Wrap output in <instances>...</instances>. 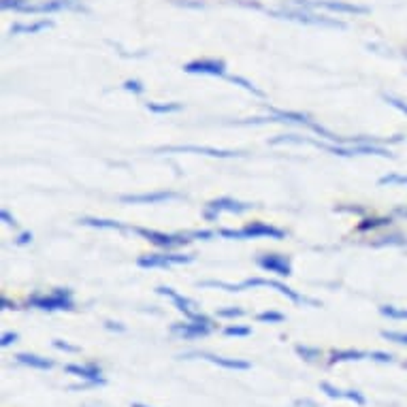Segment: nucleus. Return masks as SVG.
<instances>
[{
    "label": "nucleus",
    "mask_w": 407,
    "mask_h": 407,
    "mask_svg": "<svg viewBox=\"0 0 407 407\" xmlns=\"http://www.w3.org/2000/svg\"><path fill=\"white\" fill-rule=\"evenodd\" d=\"M28 307L41 309V311H71L75 309L73 290L69 288H56L49 294H32L28 296Z\"/></svg>",
    "instance_id": "1"
},
{
    "label": "nucleus",
    "mask_w": 407,
    "mask_h": 407,
    "mask_svg": "<svg viewBox=\"0 0 407 407\" xmlns=\"http://www.w3.org/2000/svg\"><path fill=\"white\" fill-rule=\"evenodd\" d=\"M220 237H224V239H263V237H267V239L281 241V239H286V233L281 228H275L271 224H265V222H250L241 231L222 228Z\"/></svg>",
    "instance_id": "2"
},
{
    "label": "nucleus",
    "mask_w": 407,
    "mask_h": 407,
    "mask_svg": "<svg viewBox=\"0 0 407 407\" xmlns=\"http://www.w3.org/2000/svg\"><path fill=\"white\" fill-rule=\"evenodd\" d=\"M271 15L275 17H281V19H290V21H301V24H311V26H328V28H339L343 30L346 24L339 21V19H331L326 15H316V13H309L301 6L296 9H281V11H271Z\"/></svg>",
    "instance_id": "3"
},
{
    "label": "nucleus",
    "mask_w": 407,
    "mask_h": 407,
    "mask_svg": "<svg viewBox=\"0 0 407 407\" xmlns=\"http://www.w3.org/2000/svg\"><path fill=\"white\" fill-rule=\"evenodd\" d=\"M292 4L301 9H324V11L343 13V15H367L371 11L365 4H352L343 0H292Z\"/></svg>",
    "instance_id": "4"
},
{
    "label": "nucleus",
    "mask_w": 407,
    "mask_h": 407,
    "mask_svg": "<svg viewBox=\"0 0 407 407\" xmlns=\"http://www.w3.org/2000/svg\"><path fill=\"white\" fill-rule=\"evenodd\" d=\"M241 286V290L243 288H258V286H267V288H273V290H277L279 294H283V296H288L292 303H296V305H309V307H320V301H316V298H307V296H303V294H298L296 290H292L290 286H286V283H281V281H275V279H263V277H250V279H246L243 283H239Z\"/></svg>",
    "instance_id": "5"
},
{
    "label": "nucleus",
    "mask_w": 407,
    "mask_h": 407,
    "mask_svg": "<svg viewBox=\"0 0 407 407\" xmlns=\"http://www.w3.org/2000/svg\"><path fill=\"white\" fill-rule=\"evenodd\" d=\"M192 261H194V256H190V254L164 252V254H145V256H139L136 265L141 269H169L173 265H188Z\"/></svg>",
    "instance_id": "6"
},
{
    "label": "nucleus",
    "mask_w": 407,
    "mask_h": 407,
    "mask_svg": "<svg viewBox=\"0 0 407 407\" xmlns=\"http://www.w3.org/2000/svg\"><path fill=\"white\" fill-rule=\"evenodd\" d=\"M252 207H254V205H250V203H241V201L222 196V199H216V201L207 203L203 216H205L207 222H218V218H220L222 211H228V213H243V211H248V209H252Z\"/></svg>",
    "instance_id": "7"
},
{
    "label": "nucleus",
    "mask_w": 407,
    "mask_h": 407,
    "mask_svg": "<svg viewBox=\"0 0 407 407\" xmlns=\"http://www.w3.org/2000/svg\"><path fill=\"white\" fill-rule=\"evenodd\" d=\"M133 233L141 235L143 239H147L149 243H154L156 248H162V250H175V248H184L190 243L188 237L184 235H166V233H158V231H149V228H133Z\"/></svg>",
    "instance_id": "8"
},
{
    "label": "nucleus",
    "mask_w": 407,
    "mask_h": 407,
    "mask_svg": "<svg viewBox=\"0 0 407 407\" xmlns=\"http://www.w3.org/2000/svg\"><path fill=\"white\" fill-rule=\"evenodd\" d=\"M156 292H158V294H162V296H169V298L175 303V307H177V309H179V311H181L188 320L211 324V320H209L207 316H203L201 311H196V309H194V303H192L190 298H186V296L177 294L173 288H169V286H158V288H156Z\"/></svg>",
    "instance_id": "9"
},
{
    "label": "nucleus",
    "mask_w": 407,
    "mask_h": 407,
    "mask_svg": "<svg viewBox=\"0 0 407 407\" xmlns=\"http://www.w3.org/2000/svg\"><path fill=\"white\" fill-rule=\"evenodd\" d=\"M156 151H160V154H203V156H211V158H235V156H243V151L216 149V147H199V145H169V147H158Z\"/></svg>",
    "instance_id": "10"
},
{
    "label": "nucleus",
    "mask_w": 407,
    "mask_h": 407,
    "mask_svg": "<svg viewBox=\"0 0 407 407\" xmlns=\"http://www.w3.org/2000/svg\"><path fill=\"white\" fill-rule=\"evenodd\" d=\"M184 71L190 75H211V77H224L226 64L218 58H199L188 64H184Z\"/></svg>",
    "instance_id": "11"
},
{
    "label": "nucleus",
    "mask_w": 407,
    "mask_h": 407,
    "mask_svg": "<svg viewBox=\"0 0 407 407\" xmlns=\"http://www.w3.org/2000/svg\"><path fill=\"white\" fill-rule=\"evenodd\" d=\"M179 199L177 192L171 190H160V192H145V194H124L120 196V201L124 205H158V203H166V201H175Z\"/></svg>",
    "instance_id": "12"
},
{
    "label": "nucleus",
    "mask_w": 407,
    "mask_h": 407,
    "mask_svg": "<svg viewBox=\"0 0 407 407\" xmlns=\"http://www.w3.org/2000/svg\"><path fill=\"white\" fill-rule=\"evenodd\" d=\"M256 265L263 269V271L275 273L279 277H290L292 275V265H290V258L288 256H281V254H263L256 258Z\"/></svg>",
    "instance_id": "13"
},
{
    "label": "nucleus",
    "mask_w": 407,
    "mask_h": 407,
    "mask_svg": "<svg viewBox=\"0 0 407 407\" xmlns=\"http://www.w3.org/2000/svg\"><path fill=\"white\" fill-rule=\"evenodd\" d=\"M213 331L211 324H205V322H194V320H188V322H177L171 326V333L179 335L181 339H201V337H207L209 333Z\"/></svg>",
    "instance_id": "14"
},
{
    "label": "nucleus",
    "mask_w": 407,
    "mask_h": 407,
    "mask_svg": "<svg viewBox=\"0 0 407 407\" xmlns=\"http://www.w3.org/2000/svg\"><path fill=\"white\" fill-rule=\"evenodd\" d=\"M66 9H77L75 0H43V2H28L21 13H56V11H66Z\"/></svg>",
    "instance_id": "15"
},
{
    "label": "nucleus",
    "mask_w": 407,
    "mask_h": 407,
    "mask_svg": "<svg viewBox=\"0 0 407 407\" xmlns=\"http://www.w3.org/2000/svg\"><path fill=\"white\" fill-rule=\"evenodd\" d=\"M188 356H196V358H205L218 367H224V369H233V371H248L252 365L248 361H241V358H224V356H216V354H207V352H199V354H188Z\"/></svg>",
    "instance_id": "16"
},
{
    "label": "nucleus",
    "mask_w": 407,
    "mask_h": 407,
    "mask_svg": "<svg viewBox=\"0 0 407 407\" xmlns=\"http://www.w3.org/2000/svg\"><path fill=\"white\" fill-rule=\"evenodd\" d=\"M64 371L71 373V376H77V378L84 380V382L103 380V369H101L96 363H88V365H66Z\"/></svg>",
    "instance_id": "17"
},
{
    "label": "nucleus",
    "mask_w": 407,
    "mask_h": 407,
    "mask_svg": "<svg viewBox=\"0 0 407 407\" xmlns=\"http://www.w3.org/2000/svg\"><path fill=\"white\" fill-rule=\"evenodd\" d=\"M51 26H54V21H49V19H41L34 24H13L11 34H36L41 30H49Z\"/></svg>",
    "instance_id": "18"
},
{
    "label": "nucleus",
    "mask_w": 407,
    "mask_h": 407,
    "mask_svg": "<svg viewBox=\"0 0 407 407\" xmlns=\"http://www.w3.org/2000/svg\"><path fill=\"white\" fill-rule=\"evenodd\" d=\"M271 116L279 118V122H294V124H301V126H307L311 129L313 126V120H309L305 114H296V111H281V109H269Z\"/></svg>",
    "instance_id": "19"
},
{
    "label": "nucleus",
    "mask_w": 407,
    "mask_h": 407,
    "mask_svg": "<svg viewBox=\"0 0 407 407\" xmlns=\"http://www.w3.org/2000/svg\"><path fill=\"white\" fill-rule=\"evenodd\" d=\"M15 358H17V363L26 365V367H32V369H43V371H47V369L54 367V361L43 358V356H39V354H17Z\"/></svg>",
    "instance_id": "20"
},
{
    "label": "nucleus",
    "mask_w": 407,
    "mask_h": 407,
    "mask_svg": "<svg viewBox=\"0 0 407 407\" xmlns=\"http://www.w3.org/2000/svg\"><path fill=\"white\" fill-rule=\"evenodd\" d=\"M365 358H369V352H363V350H333L331 352V365L346 363V361H365Z\"/></svg>",
    "instance_id": "21"
},
{
    "label": "nucleus",
    "mask_w": 407,
    "mask_h": 407,
    "mask_svg": "<svg viewBox=\"0 0 407 407\" xmlns=\"http://www.w3.org/2000/svg\"><path fill=\"white\" fill-rule=\"evenodd\" d=\"M79 224H84V226H92V228H114V231H122V228H126L122 222H116V220H99V218H81Z\"/></svg>",
    "instance_id": "22"
},
{
    "label": "nucleus",
    "mask_w": 407,
    "mask_h": 407,
    "mask_svg": "<svg viewBox=\"0 0 407 407\" xmlns=\"http://www.w3.org/2000/svg\"><path fill=\"white\" fill-rule=\"evenodd\" d=\"M393 224V218L391 216H384V218H365L361 224H358V231H376V228H384V226H391Z\"/></svg>",
    "instance_id": "23"
},
{
    "label": "nucleus",
    "mask_w": 407,
    "mask_h": 407,
    "mask_svg": "<svg viewBox=\"0 0 407 407\" xmlns=\"http://www.w3.org/2000/svg\"><path fill=\"white\" fill-rule=\"evenodd\" d=\"M181 103H147V111L151 114H177L181 111Z\"/></svg>",
    "instance_id": "24"
},
{
    "label": "nucleus",
    "mask_w": 407,
    "mask_h": 407,
    "mask_svg": "<svg viewBox=\"0 0 407 407\" xmlns=\"http://www.w3.org/2000/svg\"><path fill=\"white\" fill-rule=\"evenodd\" d=\"M294 352L303 358V361H307V363H313V361H318L320 356H322V350L320 348H311V346H294Z\"/></svg>",
    "instance_id": "25"
},
{
    "label": "nucleus",
    "mask_w": 407,
    "mask_h": 407,
    "mask_svg": "<svg viewBox=\"0 0 407 407\" xmlns=\"http://www.w3.org/2000/svg\"><path fill=\"white\" fill-rule=\"evenodd\" d=\"M380 313L388 320H407L406 307H395V305H380Z\"/></svg>",
    "instance_id": "26"
},
{
    "label": "nucleus",
    "mask_w": 407,
    "mask_h": 407,
    "mask_svg": "<svg viewBox=\"0 0 407 407\" xmlns=\"http://www.w3.org/2000/svg\"><path fill=\"white\" fill-rule=\"evenodd\" d=\"M373 248H384V246H407V237L395 233V235H386V237H380L378 241L371 243Z\"/></svg>",
    "instance_id": "27"
},
{
    "label": "nucleus",
    "mask_w": 407,
    "mask_h": 407,
    "mask_svg": "<svg viewBox=\"0 0 407 407\" xmlns=\"http://www.w3.org/2000/svg\"><path fill=\"white\" fill-rule=\"evenodd\" d=\"M378 184H380V186H407V175H401V173H388V175L380 177Z\"/></svg>",
    "instance_id": "28"
},
{
    "label": "nucleus",
    "mask_w": 407,
    "mask_h": 407,
    "mask_svg": "<svg viewBox=\"0 0 407 407\" xmlns=\"http://www.w3.org/2000/svg\"><path fill=\"white\" fill-rule=\"evenodd\" d=\"M380 335L386 341H393V343H399V346H407V333H403V331H382Z\"/></svg>",
    "instance_id": "29"
},
{
    "label": "nucleus",
    "mask_w": 407,
    "mask_h": 407,
    "mask_svg": "<svg viewBox=\"0 0 407 407\" xmlns=\"http://www.w3.org/2000/svg\"><path fill=\"white\" fill-rule=\"evenodd\" d=\"M228 79H231L233 84H237V86H241L243 90H248V92H252L254 96H265V94H263V90H258L256 86H252V84H250L248 79H243V77H237V75H231Z\"/></svg>",
    "instance_id": "30"
},
{
    "label": "nucleus",
    "mask_w": 407,
    "mask_h": 407,
    "mask_svg": "<svg viewBox=\"0 0 407 407\" xmlns=\"http://www.w3.org/2000/svg\"><path fill=\"white\" fill-rule=\"evenodd\" d=\"M256 320H258V322H269V324H279V322L286 320V316L279 313V311H261V313L256 316Z\"/></svg>",
    "instance_id": "31"
},
{
    "label": "nucleus",
    "mask_w": 407,
    "mask_h": 407,
    "mask_svg": "<svg viewBox=\"0 0 407 407\" xmlns=\"http://www.w3.org/2000/svg\"><path fill=\"white\" fill-rule=\"evenodd\" d=\"M224 335H226V337H250V335H252V328H250V326H237V324L233 326V324H231V326L224 328Z\"/></svg>",
    "instance_id": "32"
},
{
    "label": "nucleus",
    "mask_w": 407,
    "mask_h": 407,
    "mask_svg": "<svg viewBox=\"0 0 407 407\" xmlns=\"http://www.w3.org/2000/svg\"><path fill=\"white\" fill-rule=\"evenodd\" d=\"M320 391H322L326 397H331V399H346V391H339V388H335V386L328 384V382H322V384H320Z\"/></svg>",
    "instance_id": "33"
},
{
    "label": "nucleus",
    "mask_w": 407,
    "mask_h": 407,
    "mask_svg": "<svg viewBox=\"0 0 407 407\" xmlns=\"http://www.w3.org/2000/svg\"><path fill=\"white\" fill-rule=\"evenodd\" d=\"M28 4V0H0V9L2 11H24V6Z\"/></svg>",
    "instance_id": "34"
},
{
    "label": "nucleus",
    "mask_w": 407,
    "mask_h": 407,
    "mask_svg": "<svg viewBox=\"0 0 407 407\" xmlns=\"http://www.w3.org/2000/svg\"><path fill=\"white\" fill-rule=\"evenodd\" d=\"M216 316L218 318H241V316H246V309H241V307H226V309H218Z\"/></svg>",
    "instance_id": "35"
},
{
    "label": "nucleus",
    "mask_w": 407,
    "mask_h": 407,
    "mask_svg": "<svg viewBox=\"0 0 407 407\" xmlns=\"http://www.w3.org/2000/svg\"><path fill=\"white\" fill-rule=\"evenodd\" d=\"M384 101H386L388 105H393L395 109H399L401 114H406L407 116V101H403V99H397V96H393V94H384Z\"/></svg>",
    "instance_id": "36"
},
{
    "label": "nucleus",
    "mask_w": 407,
    "mask_h": 407,
    "mask_svg": "<svg viewBox=\"0 0 407 407\" xmlns=\"http://www.w3.org/2000/svg\"><path fill=\"white\" fill-rule=\"evenodd\" d=\"M122 88H124L126 92H133V94H143V92H145L143 84H141V81H136V79H126Z\"/></svg>",
    "instance_id": "37"
},
{
    "label": "nucleus",
    "mask_w": 407,
    "mask_h": 407,
    "mask_svg": "<svg viewBox=\"0 0 407 407\" xmlns=\"http://www.w3.org/2000/svg\"><path fill=\"white\" fill-rule=\"evenodd\" d=\"M54 348L60 350V352H71V354H77V352H79L77 346H71V343H66V341H62V339H54Z\"/></svg>",
    "instance_id": "38"
},
{
    "label": "nucleus",
    "mask_w": 407,
    "mask_h": 407,
    "mask_svg": "<svg viewBox=\"0 0 407 407\" xmlns=\"http://www.w3.org/2000/svg\"><path fill=\"white\" fill-rule=\"evenodd\" d=\"M369 358H373V361H378V363H393V361H395L393 354H388V352H380V350L369 352Z\"/></svg>",
    "instance_id": "39"
},
{
    "label": "nucleus",
    "mask_w": 407,
    "mask_h": 407,
    "mask_svg": "<svg viewBox=\"0 0 407 407\" xmlns=\"http://www.w3.org/2000/svg\"><path fill=\"white\" fill-rule=\"evenodd\" d=\"M107 384V380L103 378V380H96V382H84V384H75V386H71V391H86V388H99V386H105Z\"/></svg>",
    "instance_id": "40"
},
{
    "label": "nucleus",
    "mask_w": 407,
    "mask_h": 407,
    "mask_svg": "<svg viewBox=\"0 0 407 407\" xmlns=\"http://www.w3.org/2000/svg\"><path fill=\"white\" fill-rule=\"evenodd\" d=\"M346 399H348V401H354L356 406H365V403H367V399H365L358 391H346Z\"/></svg>",
    "instance_id": "41"
},
{
    "label": "nucleus",
    "mask_w": 407,
    "mask_h": 407,
    "mask_svg": "<svg viewBox=\"0 0 407 407\" xmlns=\"http://www.w3.org/2000/svg\"><path fill=\"white\" fill-rule=\"evenodd\" d=\"M15 341H19V335H17V333H4V335L0 337V346H2V348H9V346L15 343Z\"/></svg>",
    "instance_id": "42"
},
{
    "label": "nucleus",
    "mask_w": 407,
    "mask_h": 407,
    "mask_svg": "<svg viewBox=\"0 0 407 407\" xmlns=\"http://www.w3.org/2000/svg\"><path fill=\"white\" fill-rule=\"evenodd\" d=\"M0 218H2L4 224H9V226H17V222H15V218L9 213V209H2V211H0Z\"/></svg>",
    "instance_id": "43"
},
{
    "label": "nucleus",
    "mask_w": 407,
    "mask_h": 407,
    "mask_svg": "<svg viewBox=\"0 0 407 407\" xmlns=\"http://www.w3.org/2000/svg\"><path fill=\"white\" fill-rule=\"evenodd\" d=\"M105 328H107V331H118V333H124V331H126V326L120 324V322H105Z\"/></svg>",
    "instance_id": "44"
},
{
    "label": "nucleus",
    "mask_w": 407,
    "mask_h": 407,
    "mask_svg": "<svg viewBox=\"0 0 407 407\" xmlns=\"http://www.w3.org/2000/svg\"><path fill=\"white\" fill-rule=\"evenodd\" d=\"M30 241H32V233H21L17 237V246H28Z\"/></svg>",
    "instance_id": "45"
},
{
    "label": "nucleus",
    "mask_w": 407,
    "mask_h": 407,
    "mask_svg": "<svg viewBox=\"0 0 407 407\" xmlns=\"http://www.w3.org/2000/svg\"><path fill=\"white\" fill-rule=\"evenodd\" d=\"M0 307L2 309H17V305L13 301H9L6 296H0Z\"/></svg>",
    "instance_id": "46"
},
{
    "label": "nucleus",
    "mask_w": 407,
    "mask_h": 407,
    "mask_svg": "<svg viewBox=\"0 0 407 407\" xmlns=\"http://www.w3.org/2000/svg\"><path fill=\"white\" fill-rule=\"evenodd\" d=\"M192 237H199V239H211L213 233H211V231H194Z\"/></svg>",
    "instance_id": "47"
},
{
    "label": "nucleus",
    "mask_w": 407,
    "mask_h": 407,
    "mask_svg": "<svg viewBox=\"0 0 407 407\" xmlns=\"http://www.w3.org/2000/svg\"><path fill=\"white\" fill-rule=\"evenodd\" d=\"M393 213L399 216V218H403V220H407V205H397Z\"/></svg>",
    "instance_id": "48"
},
{
    "label": "nucleus",
    "mask_w": 407,
    "mask_h": 407,
    "mask_svg": "<svg viewBox=\"0 0 407 407\" xmlns=\"http://www.w3.org/2000/svg\"><path fill=\"white\" fill-rule=\"evenodd\" d=\"M303 406H307V407H318V406H313L311 401H303Z\"/></svg>",
    "instance_id": "49"
},
{
    "label": "nucleus",
    "mask_w": 407,
    "mask_h": 407,
    "mask_svg": "<svg viewBox=\"0 0 407 407\" xmlns=\"http://www.w3.org/2000/svg\"><path fill=\"white\" fill-rule=\"evenodd\" d=\"M133 407H149V406H143V403H133Z\"/></svg>",
    "instance_id": "50"
}]
</instances>
